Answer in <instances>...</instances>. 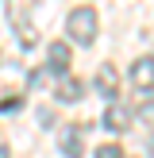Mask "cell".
I'll use <instances>...</instances> for the list:
<instances>
[{
	"mask_svg": "<svg viewBox=\"0 0 154 158\" xmlns=\"http://www.w3.org/2000/svg\"><path fill=\"white\" fill-rule=\"evenodd\" d=\"M116 89H120V73H116V66L108 62V66H100V69H96V93L112 100V97H116Z\"/></svg>",
	"mask_w": 154,
	"mask_h": 158,
	"instance_id": "cell-5",
	"label": "cell"
},
{
	"mask_svg": "<svg viewBox=\"0 0 154 158\" xmlns=\"http://www.w3.org/2000/svg\"><path fill=\"white\" fill-rule=\"evenodd\" d=\"M8 12H12V23H15V31H19V43L23 46H35L38 35H35V27H31V19H27V0H12Z\"/></svg>",
	"mask_w": 154,
	"mask_h": 158,
	"instance_id": "cell-2",
	"label": "cell"
},
{
	"mask_svg": "<svg viewBox=\"0 0 154 158\" xmlns=\"http://www.w3.org/2000/svg\"><path fill=\"white\" fill-rule=\"evenodd\" d=\"M66 31H69V39H73L77 46H89L92 39H96V31H100V19H96V12H92L89 4H85V8H73L69 19H66Z\"/></svg>",
	"mask_w": 154,
	"mask_h": 158,
	"instance_id": "cell-1",
	"label": "cell"
},
{
	"mask_svg": "<svg viewBox=\"0 0 154 158\" xmlns=\"http://www.w3.org/2000/svg\"><path fill=\"white\" fill-rule=\"evenodd\" d=\"M54 97H58L62 104H73V100H81V97H85L81 77H62V85H58V93H54Z\"/></svg>",
	"mask_w": 154,
	"mask_h": 158,
	"instance_id": "cell-7",
	"label": "cell"
},
{
	"mask_svg": "<svg viewBox=\"0 0 154 158\" xmlns=\"http://www.w3.org/2000/svg\"><path fill=\"white\" fill-rule=\"evenodd\" d=\"M0 158H12V154H8V147H4V143H0Z\"/></svg>",
	"mask_w": 154,
	"mask_h": 158,
	"instance_id": "cell-11",
	"label": "cell"
},
{
	"mask_svg": "<svg viewBox=\"0 0 154 158\" xmlns=\"http://www.w3.org/2000/svg\"><path fill=\"white\" fill-rule=\"evenodd\" d=\"M96 158H123V151H120L116 143H104V147L96 151Z\"/></svg>",
	"mask_w": 154,
	"mask_h": 158,
	"instance_id": "cell-9",
	"label": "cell"
},
{
	"mask_svg": "<svg viewBox=\"0 0 154 158\" xmlns=\"http://www.w3.org/2000/svg\"><path fill=\"white\" fill-rule=\"evenodd\" d=\"M69 62H73L69 43H50V46H46V69H50V73H66Z\"/></svg>",
	"mask_w": 154,
	"mask_h": 158,
	"instance_id": "cell-4",
	"label": "cell"
},
{
	"mask_svg": "<svg viewBox=\"0 0 154 158\" xmlns=\"http://www.w3.org/2000/svg\"><path fill=\"white\" fill-rule=\"evenodd\" d=\"M104 123L108 131H127L131 127V108L127 104H120V100H108V108H104Z\"/></svg>",
	"mask_w": 154,
	"mask_h": 158,
	"instance_id": "cell-3",
	"label": "cell"
},
{
	"mask_svg": "<svg viewBox=\"0 0 154 158\" xmlns=\"http://www.w3.org/2000/svg\"><path fill=\"white\" fill-rule=\"evenodd\" d=\"M19 108H23V97H19V93H15V97H4V100H0V112H19Z\"/></svg>",
	"mask_w": 154,
	"mask_h": 158,
	"instance_id": "cell-8",
	"label": "cell"
},
{
	"mask_svg": "<svg viewBox=\"0 0 154 158\" xmlns=\"http://www.w3.org/2000/svg\"><path fill=\"white\" fill-rule=\"evenodd\" d=\"M38 123H46V127H50V123H54V112H46V108H38Z\"/></svg>",
	"mask_w": 154,
	"mask_h": 158,
	"instance_id": "cell-10",
	"label": "cell"
},
{
	"mask_svg": "<svg viewBox=\"0 0 154 158\" xmlns=\"http://www.w3.org/2000/svg\"><path fill=\"white\" fill-rule=\"evenodd\" d=\"M62 154H66V158H81L85 154L81 127H66V131H62Z\"/></svg>",
	"mask_w": 154,
	"mask_h": 158,
	"instance_id": "cell-6",
	"label": "cell"
}]
</instances>
